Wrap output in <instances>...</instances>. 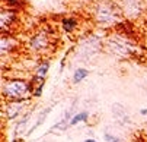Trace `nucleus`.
<instances>
[{"label": "nucleus", "mask_w": 147, "mask_h": 142, "mask_svg": "<svg viewBox=\"0 0 147 142\" xmlns=\"http://www.w3.org/2000/svg\"><path fill=\"white\" fill-rule=\"evenodd\" d=\"M83 142H98V141H96V139H92V138H89V139H85Z\"/></svg>", "instance_id": "obj_11"}, {"label": "nucleus", "mask_w": 147, "mask_h": 142, "mask_svg": "<svg viewBox=\"0 0 147 142\" xmlns=\"http://www.w3.org/2000/svg\"><path fill=\"white\" fill-rule=\"evenodd\" d=\"M3 95L10 100H26L29 92L32 94L31 85L25 79H10L3 84Z\"/></svg>", "instance_id": "obj_1"}, {"label": "nucleus", "mask_w": 147, "mask_h": 142, "mask_svg": "<svg viewBox=\"0 0 147 142\" xmlns=\"http://www.w3.org/2000/svg\"><path fill=\"white\" fill-rule=\"evenodd\" d=\"M28 120H29V113L24 114V120H20V122H19V125L16 126V130H15L16 135H20V129L24 130V126L26 125V122H28Z\"/></svg>", "instance_id": "obj_8"}, {"label": "nucleus", "mask_w": 147, "mask_h": 142, "mask_svg": "<svg viewBox=\"0 0 147 142\" xmlns=\"http://www.w3.org/2000/svg\"><path fill=\"white\" fill-rule=\"evenodd\" d=\"M103 139L107 141V142H121L119 138H117V136H114V135H111V133H105V135H103Z\"/></svg>", "instance_id": "obj_10"}, {"label": "nucleus", "mask_w": 147, "mask_h": 142, "mask_svg": "<svg viewBox=\"0 0 147 142\" xmlns=\"http://www.w3.org/2000/svg\"><path fill=\"white\" fill-rule=\"evenodd\" d=\"M63 27H64L66 31H71V29L76 27L74 19H64V21H63Z\"/></svg>", "instance_id": "obj_9"}, {"label": "nucleus", "mask_w": 147, "mask_h": 142, "mask_svg": "<svg viewBox=\"0 0 147 142\" xmlns=\"http://www.w3.org/2000/svg\"><path fill=\"white\" fill-rule=\"evenodd\" d=\"M29 46L34 51H44L48 46V38H47V34L44 32H39L36 34L35 37L31 38V41H29Z\"/></svg>", "instance_id": "obj_3"}, {"label": "nucleus", "mask_w": 147, "mask_h": 142, "mask_svg": "<svg viewBox=\"0 0 147 142\" xmlns=\"http://www.w3.org/2000/svg\"><path fill=\"white\" fill-rule=\"evenodd\" d=\"M119 12L111 2H102L96 9V18L100 24H112L117 21Z\"/></svg>", "instance_id": "obj_2"}, {"label": "nucleus", "mask_w": 147, "mask_h": 142, "mask_svg": "<svg viewBox=\"0 0 147 142\" xmlns=\"http://www.w3.org/2000/svg\"><path fill=\"white\" fill-rule=\"evenodd\" d=\"M140 113H141V114H147V109H144V110H141Z\"/></svg>", "instance_id": "obj_12"}, {"label": "nucleus", "mask_w": 147, "mask_h": 142, "mask_svg": "<svg viewBox=\"0 0 147 142\" xmlns=\"http://www.w3.org/2000/svg\"><path fill=\"white\" fill-rule=\"evenodd\" d=\"M88 113L86 111H80V113H76L73 117H71V120H70V126H76L77 123H80V122H85V120H88Z\"/></svg>", "instance_id": "obj_7"}, {"label": "nucleus", "mask_w": 147, "mask_h": 142, "mask_svg": "<svg viewBox=\"0 0 147 142\" xmlns=\"http://www.w3.org/2000/svg\"><path fill=\"white\" fill-rule=\"evenodd\" d=\"M88 76H89V70L88 69H83V68L76 69V72L73 75V82L74 84H79V82H82V81H85Z\"/></svg>", "instance_id": "obj_6"}, {"label": "nucleus", "mask_w": 147, "mask_h": 142, "mask_svg": "<svg viewBox=\"0 0 147 142\" xmlns=\"http://www.w3.org/2000/svg\"><path fill=\"white\" fill-rule=\"evenodd\" d=\"M112 113H114V117L117 120H119L121 123H127L128 122V113L125 111V109L121 106V104H114L112 106Z\"/></svg>", "instance_id": "obj_4"}, {"label": "nucleus", "mask_w": 147, "mask_h": 142, "mask_svg": "<svg viewBox=\"0 0 147 142\" xmlns=\"http://www.w3.org/2000/svg\"><path fill=\"white\" fill-rule=\"evenodd\" d=\"M26 101V100H25ZM24 103V101H22ZM20 103V100H18L16 103H12V104H7V109H9V111H7V117L9 119H15V117H18V116H20V113H22V109H24V104Z\"/></svg>", "instance_id": "obj_5"}]
</instances>
